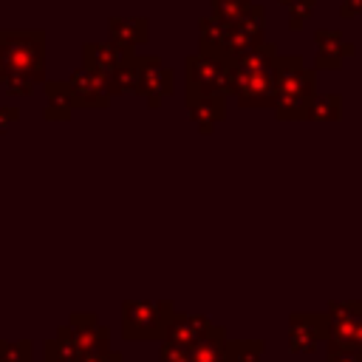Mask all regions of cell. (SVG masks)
<instances>
[{
  "mask_svg": "<svg viewBox=\"0 0 362 362\" xmlns=\"http://www.w3.org/2000/svg\"><path fill=\"white\" fill-rule=\"evenodd\" d=\"M189 348H192V362H229L226 359V334L221 325H215V331H209Z\"/></svg>",
  "mask_w": 362,
  "mask_h": 362,
  "instance_id": "ffe728a7",
  "label": "cell"
},
{
  "mask_svg": "<svg viewBox=\"0 0 362 362\" xmlns=\"http://www.w3.org/2000/svg\"><path fill=\"white\" fill-rule=\"evenodd\" d=\"M28 79L45 82V31L3 28L0 31V82Z\"/></svg>",
  "mask_w": 362,
  "mask_h": 362,
  "instance_id": "7a4b0ae2",
  "label": "cell"
},
{
  "mask_svg": "<svg viewBox=\"0 0 362 362\" xmlns=\"http://www.w3.org/2000/svg\"><path fill=\"white\" fill-rule=\"evenodd\" d=\"M263 20H266V8L260 3H252L246 8V14L232 23L229 40H226V54H223L226 62L238 59L240 54H246L249 48L263 42Z\"/></svg>",
  "mask_w": 362,
  "mask_h": 362,
  "instance_id": "ba28073f",
  "label": "cell"
},
{
  "mask_svg": "<svg viewBox=\"0 0 362 362\" xmlns=\"http://www.w3.org/2000/svg\"><path fill=\"white\" fill-rule=\"evenodd\" d=\"M0 362H3V359H0Z\"/></svg>",
  "mask_w": 362,
  "mask_h": 362,
  "instance_id": "4dcf8cb0",
  "label": "cell"
},
{
  "mask_svg": "<svg viewBox=\"0 0 362 362\" xmlns=\"http://www.w3.org/2000/svg\"><path fill=\"white\" fill-rule=\"evenodd\" d=\"M42 93H45L42 116L48 122H68L71 113H74V99H71V90H68V82L65 79L42 82Z\"/></svg>",
  "mask_w": 362,
  "mask_h": 362,
  "instance_id": "2e32d148",
  "label": "cell"
},
{
  "mask_svg": "<svg viewBox=\"0 0 362 362\" xmlns=\"http://www.w3.org/2000/svg\"><path fill=\"white\" fill-rule=\"evenodd\" d=\"M348 51L351 45L337 31H317V68H337Z\"/></svg>",
  "mask_w": 362,
  "mask_h": 362,
  "instance_id": "d6986e66",
  "label": "cell"
},
{
  "mask_svg": "<svg viewBox=\"0 0 362 362\" xmlns=\"http://www.w3.org/2000/svg\"><path fill=\"white\" fill-rule=\"evenodd\" d=\"M311 8H314V0H294V3H288V28H300L311 17Z\"/></svg>",
  "mask_w": 362,
  "mask_h": 362,
  "instance_id": "d4e9b609",
  "label": "cell"
},
{
  "mask_svg": "<svg viewBox=\"0 0 362 362\" xmlns=\"http://www.w3.org/2000/svg\"><path fill=\"white\" fill-rule=\"evenodd\" d=\"M175 305L170 300H124L122 303V337L127 342L161 339Z\"/></svg>",
  "mask_w": 362,
  "mask_h": 362,
  "instance_id": "277c9868",
  "label": "cell"
},
{
  "mask_svg": "<svg viewBox=\"0 0 362 362\" xmlns=\"http://www.w3.org/2000/svg\"><path fill=\"white\" fill-rule=\"evenodd\" d=\"M158 362H192V348H189V345H181V342L161 339Z\"/></svg>",
  "mask_w": 362,
  "mask_h": 362,
  "instance_id": "cb8c5ba5",
  "label": "cell"
},
{
  "mask_svg": "<svg viewBox=\"0 0 362 362\" xmlns=\"http://www.w3.org/2000/svg\"><path fill=\"white\" fill-rule=\"evenodd\" d=\"M209 331H215V322H209L204 314H184V311L175 308L161 339L181 342V345H195V342H198L201 337H206Z\"/></svg>",
  "mask_w": 362,
  "mask_h": 362,
  "instance_id": "7c38bea8",
  "label": "cell"
},
{
  "mask_svg": "<svg viewBox=\"0 0 362 362\" xmlns=\"http://www.w3.org/2000/svg\"><path fill=\"white\" fill-rule=\"evenodd\" d=\"M263 342L260 339H226V359L229 362H260Z\"/></svg>",
  "mask_w": 362,
  "mask_h": 362,
  "instance_id": "7402d4cb",
  "label": "cell"
},
{
  "mask_svg": "<svg viewBox=\"0 0 362 362\" xmlns=\"http://www.w3.org/2000/svg\"><path fill=\"white\" fill-rule=\"evenodd\" d=\"M68 90H71V99H74V107H93V110H105L110 105V88H107V76L93 71V68H74L68 74Z\"/></svg>",
  "mask_w": 362,
  "mask_h": 362,
  "instance_id": "52a82bcc",
  "label": "cell"
},
{
  "mask_svg": "<svg viewBox=\"0 0 362 362\" xmlns=\"http://www.w3.org/2000/svg\"><path fill=\"white\" fill-rule=\"evenodd\" d=\"M328 337V317L322 314H291L288 320V345L294 354H308L320 339Z\"/></svg>",
  "mask_w": 362,
  "mask_h": 362,
  "instance_id": "30bf717a",
  "label": "cell"
},
{
  "mask_svg": "<svg viewBox=\"0 0 362 362\" xmlns=\"http://www.w3.org/2000/svg\"><path fill=\"white\" fill-rule=\"evenodd\" d=\"M229 28H232V23H226V20L215 17V14L201 17L198 20V45H201V54H209V57L223 59Z\"/></svg>",
  "mask_w": 362,
  "mask_h": 362,
  "instance_id": "9a60e30c",
  "label": "cell"
},
{
  "mask_svg": "<svg viewBox=\"0 0 362 362\" xmlns=\"http://www.w3.org/2000/svg\"><path fill=\"white\" fill-rule=\"evenodd\" d=\"M136 65H139V96L147 102V107H161V102L167 96H173L175 90V71L170 65H164L156 54H136Z\"/></svg>",
  "mask_w": 362,
  "mask_h": 362,
  "instance_id": "8992f818",
  "label": "cell"
},
{
  "mask_svg": "<svg viewBox=\"0 0 362 362\" xmlns=\"http://www.w3.org/2000/svg\"><path fill=\"white\" fill-rule=\"evenodd\" d=\"M342 113V99L337 93H328V96H311L308 107H305V119H317V122H334L339 119Z\"/></svg>",
  "mask_w": 362,
  "mask_h": 362,
  "instance_id": "44dd1931",
  "label": "cell"
},
{
  "mask_svg": "<svg viewBox=\"0 0 362 362\" xmlns=\"http://www.w3.org/2000/svg\"><path fill=\"white\" fill-rule=\"evenodd\" d=\"M107 40L119 45L122 51H136L150 40V20L144 14L139 17H110L107 20Z\"/></svg>",
  "mask_w": 362,
  "mask_h": 362,
  "instance_id": "8fae6325",
  "label": "cell"
},
{
  "mask_svg": "<svg viewBox=\"0 0 362 362\" xmlns=\"http://www.w3.org/2000/svg\"><path fill=\"white\" fill-rule=\"evenodd\" d=\"M136 51H122L119 45H113L110 40L107 42H82V65L85 68H93L99 74H110L113 68H119L122 62H127Z\"/></svg>",
  "mask_w": 362,
  "mask_h": 362,
  "instance_id": "5bb4252c",
  "label": "cell"
},
{
  "mask_svg": "<svg viewBox=\"0 0 362 362\" xmlns=\"http://www.w3.org/2000/svg\"><path fill=\"white\" fill-rule=\"evenodd\" d=\"M79 356H82V351L71 334V325H59L57 337L42 342V359L45 362H76Z\"/></svg>",
  "mask_w": 362,
  "mask_h": 362,
  "instance_id": "e0dca14e",
  "label": "cell"
},
{
  "mask_svg": "<svg viewBox=\"0 0 362 362\" xmlns=\"http://www.w3.org/2000/svg\"><path fill=\"white\" fill-rule=\"evenodd\" d=\"M71 334L79 345L82 354L88 351H107L110 348V328L99 322V317L93 311H74L68 317Z\"/></svg>",
  "mask_w": 362,
  "mask_h": 362,
  "instance_id": "9c48e42d",
  "label": "cell"
},
{
  "mask_svg": "<svg viewBox=\"0 0 362 362\" xmlns=\"http://www.w3.org/2000/svg\"><path fill=\"white\" fill-rule=\"evenodd\" d=\"M139 85H141V76H139V65H136V54L122 62L119 68H113L107 74V88H110V96H139Z\"/></svg>",
  "mask_w": 362,
  "mask_h": 362,
  "instance_id": "ac0fdd59",
  "label": "cell"
},
{
  "mask_svg": "<svg viewBox=\"0 0 362 362\" xmlns=\"http://www.w3.org/2000/svg\"><path fill=\"white\" fill-rule=\"evenodd\" d=\"M0 359H3V362H23L20 348H17V339H14V342L0 339Z\"/></svg>",
  "mask_w": 362,
  "mask_h": 362,
  "instance_id": "f1b7e54d",
  "label": "cell"
},
{
  "mask_svg": "<svg viewBox=\"0 0 362 362\" xmlns=\"http://www.w3.org/2000/svg\"><path fill=\"white\" fill-rule=\"evenodd\" d=\"M184 96H229V62L209 54L184 59Z\"/></svg>",
  "mask_w": 362,
  "mask_h": 362,
  "instance_id": "5b68a950",
  "label": "cell"
},
{
  "mask_svg": "<svg viewBox=\"0 0 362 362\" xmlns=\"http://www.w3.org/2000/svg\"><path fill=\"white\" fill-rule=\"evenodd\" d=\"M187 113L201 133H212L226 116V96H184Z\"/></svg>",
  "mask_w": 362,
  "mask_h": 362,
  "instance_id": "4fadbf2b",
  "label": "cell"
},
{
  "mask_svg": "<svg viewBox=\"0 0 362 362\" xmlns=\"http://www.w3.org/2000/svg\"><path fill=\"white\" fill-rule=\"evenodd\" d=\"M209 6H212V14L215 17H221L226 23H235V20H240L246 14V8L252 6V0H209Z\"/></svg>",
  "mask_w": 362,
  "mask_h": 362,
  "instance_id": "603a6c76",
  "label": "cell"
},
{
  "mask_svg": "<svg viewBox=\"0 0 362 362\" xmlns=\"http://www.w3.org/2000/svg\"><path fill=\"white\" fill-rule=\"evenodd\" d=\"M76 362H124V356H122L119 351L107 348V351H88V354H82Z\"/></svg>",
  "mask_w": 362,
  "mask_h": 362,
  "instance_id": "484cf974",
  "label": "cell"
},
{
  "mask_svg": "<svg viewBox=\"0 0 362 362\" xmlns=\"http://www.w3.org/2000/svg\"><path fill=\"white\" fill-rule=\"evenodd\" d=\"M280 3H283V6H288V3H294V0H280Z\"/></svg>",
  "mask_w": 362,
  "mask_h": 362,
  "instance_id": "f546056e",
  "label": "cell"
},
{
  "mask_svg": "<svg viewBox=\"0 0 362 362\" xmlns=\"http://www.w3.org/2000/svg\"><path fill=\"white\" fill-rule=\"evenodd\" d=\"M277 45L260 42L229 62V96L238 99L240 107H272L277 93L274 74Z\"/></svg>",
  "mask_w": 362,
  "mask_h": 362,
  "instance_id": "6da1fadb",
  "label": "cell"
},
{
  "mask_svg": "<svg viewBox=\"0 0 362 362\" xmlns=\"http://www.w3.org/2000/svg\"><path fill=\"white\" fill-rule=\"evenodd\" d=\"M274 74H277V93H274V113L277 119H305V107L314 96V71L303 65L300 57L288 54L274 59Z\"/></svg>",
  "mask_w": 362,
  "mask_h": 362,
  "instance_id": "3957f363",
  "label": "cell"
},
{
  "mask_svg": "<svg viewBox=\"0 0 362 362\" xmlns=\"http://www.w3.org/2000/svg\"><path fill=\"white\" fill-rule=\"evenodd\" d=\"M3 88L8 90V96H31L34 93V82H28V79H6L3 82Z\"/></svg>",
  "mask_w": 362,
  "mask_h": 362,
  "instance_id": "4316f807",
  "label": "cell"
},
{
  "mask_svg": "<svg viewBox=\"0 0 362 362\" xmlns=\"http://www.w3.org/2000/svg\"><path fill=\"white\" fill-rule=\"evenodd\" d=\"M17 119H20V107H14V105H0V133H6Z\"/></svg>",
  "mask_w": 362,
  "mask_h": 362,
  "instance_id": "83f0119b",
  "label": "cell"
}]
</instances>
